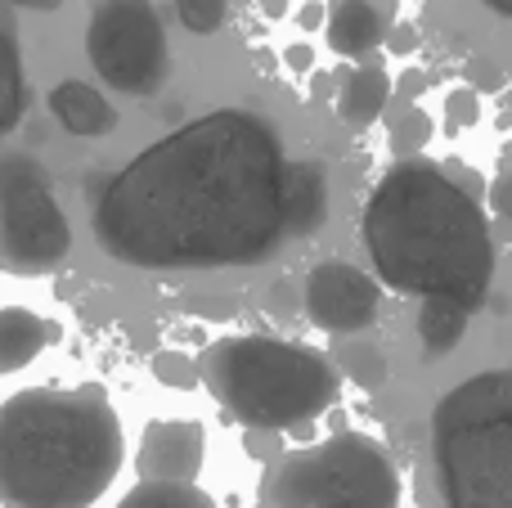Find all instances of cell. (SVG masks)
Instances as JSON below:
<instances>
[{
    "label": "cell",
    "mask_w": 512,
    "mask_h": 508,
    "mask_svg": "<svg viewBox=\"0 0 512 508\" xmlns=\"http://www.w3.org/2000/svg\"><path fill=\"white\" fill-rule=\"evenodd\" d=\"M283 176L279 131L248 108H216L153 140L108 180L95 239L135 270L256 266L288 239Z\"/></svg>",
    "instance_id": "1"
},
{
    "label": "cell",
    "mask_w": 512,
    "mask_h": 508,
    "mask_svg": "<svg viewBox=\"0 0 512 508\" xmlns=\"http://www.w3.org/2000/svg\"><path fill=\"white\" fill-rule=\"evenodd\" d=\"M378 284L418 302L441 297L472 315L486 306L495 279V234L481 194L427 158H400L378 180L360 221Z\"/></svg>",
    "instance_id": "2"
},
{
    "label": "cell",
    "mask_w": 512,
    "mask_h": 508,
    "mask_svg": "<svg viewBox=\"0 0 512 508\" xmlns=\"http://www.w3.org/2000/svg\"><path fill=\"white\" fill-rule=\"evenodd\" d=\"M122 419L99 383L27 387L0 405V504L90 508L122 473Z\"/></svg>",
    "instance_id": "3"
},
{
    "label": "cell",
    "mask_w": 512,
    "mask_h": 508,
    "mask_svg": "<svg viewBox=\"0 0 512 508\" xmlns=\"http://www.w3.org/2000/svg\"><path fill=\"white\" fill-rule=\"evenodd\" d=\"M198 378L225 414L256 432L315 423L342 396V369L333 365V356L261 333L212 342L198 356Z\"/></svg>",
    "instance_id": "4"
},
{
    "label": "cell",
    "mask_w": 512,
    "mask_h": 508,
    "mask_svg": "<svg viewBox=\"0 0 512 508\" xmlns=\"http://www.w3.org/2000/svg\"><path fill=\"white\" fill-rule=\"evenodd\" d=\"M436 468L450 508H512V374L459 383L432 419Z\"/></svg>",
    "instance_id": "5"
},
{
    "label": "cell",
    "mask_w": 512,
    "mask_h": 508,
    "mask_svg": "<svg viewBox=\"0 0 512 508\" xmlns=\"http://www.w3.org/2000/svg\"><path fill=\"white\" fill-rule=\"evenodd\" d=\"M256 508H400V473L373 437L337 432L274 459Z\"/></svg>",
    "instance_id": "6"
},
{
    "label": "cell",
    "mask_w": 512,
    "mask_h": 508,
    "mask_svg": "<svg viewBox=\"0 0 512 508\" xmlns=\"http://www.w3.org/2000/svg\"><path fill=\"white\" fill-rule=\"evenodd\" d=\"M72 248V230L54 198V176L32 153L0 158V270L50 275Z\"/></svg>",
    "instance_id": "7"
},
{
    "label": "cell",
    "mask_w": 512,
    "mask_h": 508,
    "mask_svg": "<svg viewBox=\"0 0 512 508\" xmlns=\"http://www.w3.org/2000/svg\"><path fill=\"white\" fill-rule=\"evenodd\" d=\"M86 54L95 72L122 95H153L167 81V27L149 0H99L86 23Z\"/></svg>",
    "instance_id": "8"
},
{
    "label": "cell",
    "mask_w": 512,
    "mask_h": 508,
    "mask_svg": "<svg viewBox=\"0 0 512 508\" xmlns=\"http://www.w3.org/2000/svg\"><path fill=\"white\" fill-rule=\"evenodd\" d=\"M382 311V284L351 261H324L306 279V315L324 333H364Z\"/></svg>",
    "instance_id": "9"
},
{
    "label": "cell",
    "mask_w": 512,
    "mask_h": 508,
    "mask_svg": "<svg viewBox=\"0 0 512 508\" xmlns=\"http://www.w3.org/2000/svg\"><path fill=\"white\" fill-rule=\"evenodd\" d=\"M207 459V428L198 419H158L144 428L135 473L158 482H194Z\"/></svg>",
    "instance_id": "10"
},
{
    "label": "cell",
    "mask_w": 512,
    "mask_h": 508,
    "mask_svg": "<svg viewBox=\"0 0 512 508\" xmlns=\"http://www.w3.org/2000/svg\"><path fill=\"white\" fill-rule=\"evenodd\" d=\"M391 95H396V81H391V72L382 68L378 59H369L364 54L355 68H342V81H337V117H342L346 126H355V131H364V126H373L382 113H387Z\"/></svg>",
    "instance_id": "11"
},
{
    "label": "cell",
    "mask_w": 512,
    "mask_h": 508,
    "mask_svg": "<svg viewBox=\"0 0 512 508\" xmlns=\"http://www.w3.org/2000/svg\"><path fill=\"white\" fill-rule=\"evenodd\" d=\"M50 113L63 131L81 135V140H95V135L117 131V113L95 86L86 81H59L50 90Z\"/></svg>",
    "instance_id": "12"
},
{
    "label": "cell",
    "mask_w": 512,
    "mask_h": 508,
    "mask_svg": "<svg viewBox=\"0 0 512 508\" xmlns=\"http://www.w3.org/2000/svg\"><path fill=\"white\" fill-rule=\"evenodd\" d=\"M59 338V324L27 306H0V374H18Z\"/></svg>",
    "instance_id": "13"
},
{
    "label": "cell",
    "mask_w": 512,
    "mask_h": 508,
    "mask_svg": "<svg viewBox=\"0 0 512 508\" xmlns=\"http://www.w3.org/2000/svg\"><path fill=\"white\" fill-rule=\"evenodd\" d=\"M324 36L333 54L342 59H364L382 45V14L373 0H337L324 14Z\"/></svg>",
    "instance_id": "14"
},
{
    "label": "cell",
    "mask_w": 512,
    "mask_h": 508,
    "mask_svg": "<svg viewBox=\"0 0 512 508\" xmlns=\"http://www.w3.org/2000/svg\"><path fill=\"white\" fill-rule=\"evenodd\" d=\"M328 216V180L319 162H288V176H283V221L288 234H310L319 230Z\"/></svg>",
    "instance_id": "15"
},
{
    "label": "cell",
    "mask_w": 512,
    "mask_h": 508,
    "mask_svg": "<svg viewBox=\"0 0 512 508\" xmlns=\"http://www.w3.org/2000/svg\"><path fill=\"white\" fill-rule=\"evenodd\" d=\"M23 117V54H18V27L9 5H0V140Z\"/></svg>",
    "instance_id": "16"
},
{
    "label": "cell",
    "mask_w": 512,
    "mask_h": 508,
    "mask_svg": "<svg viewBox=\"0 0 512 508\" xmlns=\"http://www.w3.org/2000/svg\"><path fill=\"white\" fill-rule=\"evenodd\" d=\"M472 311L459 302H441V297H427L423 315H418V338H423L427 356H445V351L459 347L463 329H468Z\"/></svg>",
    "instance_id": "17"
},
{
    "label": "cell",
    "mask_w": 512,
    "mask_h": 508,
    "mask_svg": "<svg viewBox=\"0 0 512 508\" xmlns=\"http://www.w3.org/2000/svg\"><path fill=\"white\" fill-rule=\"evenodd\" d=\"M117 508H216V500L194 482H158V477H140L135 491Z\"/></svg>",
    "instance_id": "18"
},
{
    "label": "cell",
    "mask_w": 512,
    "mask_h": 508,
    "mask_svg": "<svg viewBox=\"0 0 512 508\" xmlns=\"http://www.w3.org/2000/svg\"><path fill=\"white\" fill-rule=\"evenodd\" d=\"M333 365H342L346 374L364 387V392H378V387L387 383V360H382V351L373 347V342H351V347H346Z\"/></svg>",
    "instance_id": "19"
},
{
    "label": "cell",
    "mask_w": 512,
    "mask_h": 508,
    "mask_svg": "<svg viewBox=\"0 0 512 508\" xmlns=\"http://www.w3.org/2000/svg\"><path fill=\"white\" fill-rule=\"evenodd\" d=\"M427 140H432V117L414 104H400L396 122H391V149L400 153V158H414L418 149H427Z\"/></svg>",
    "instance_id": "20"
},
{
    "label": "cell",
    "mask_w": 512,
    "mask_h": 508,
    "mask_svg": "<svg viewBox=\"0 0 512 508\" xmlns=\"http://www.w3.org/2000/svg\"><path fill=\"white\" fill-rule=\"evenodd\" d=\"M176 18L194 36H212L230 23V0H176Z\"/></svg>",
    "instance_id": "21"
},
{
    "label": "cell",
    "mask_w": 512,
    "mask_h": 508,
    "mask_svg": "<svg viewBox=\"0 0 512 508\" xmlns=\"http://www.w3.org/2000/svg\"><path fill=\"white\" fill-rule=\"evenodd\" d=\"M149 369L162 387H171V392H194V387L203 383V378H198V360H189L185 351H158Z\"/></svg>",
    "instance_id": "22"
},
{
    "label": "cell",
    "mask_w": 512,
    "mask_h": 508,
    "mask_svg": "<svg viewBox=\"0 0 512 508\" xmlns=\"http://www.w3.org/2000/svg\"><path fill=\"white\" fill-rule=\"evenodd\" d=\"M450 126H472L481 117V99H477V90H454L450 95Z\"/></svg>",
    "instance_id": "23"
},
{
    "label": "cell",
    "mask_w": 512,
    "mask_h": 508,
    "mask_svg": "<svg viewBox=\"0 0 512 508\" xmlns=\"http://www.w3.org/2000/svg\"><path fill=\"white\" fill-rule=\"evenodd\" d=\"M337 81H342V68L337 72H310V104H328L337 95Z\"/></svg>",
    "instance_id": "24"
},
{
    "label": "cell",
    "mask_w": 512,
    "mask_h": 508,
    "mask_svg": "<svg viewBox=\"0 0 512 508\" xmlns=\"http://www.w3.org/2000/svg\"><path fill=\"white\" fill-rule=\"evenodd\" d=\"M391 54H409V50H418V27L414 23H396L391 27Z\"/></svg>",
    "instance_id": "25"
},
{
    "label": "cell",
    "mask_w": 512,
    "mask_h": 508,
    "mask_svg": "<svg viewBox=\"0 0 512 508\" xmlns=\"http://www.w3.org/2000/svg\"><path fill=\"white\" fill-rule=\"evenodd\" d=\"M283 63H288L292 72H310V68H315V50H310L306 41H297V45H288V54H283Z\"/></svg>",
    "instance_id": "26"
},
{
    "label": "cell",
    "mask_w": 512,
    "mask_h": 508,
    "mask_svg": "<svg viewBox=\"0 0 512 508\" xmlns=\"http://www.w3.org/2000/svg\"><path fill=\"white\" fill-rule=\"evenodd\" d=\"M409 81H400V104H414L418 95H423V86H427V72H405Z\"/></svg>",
    "instance_id": "27"
},
{
    "label": "cell",
    "mask_w": 512,
    "mask_h": 508,
    "mask_svg": "<svg viewBox=\"0 0 512 508\" xmlns=\"http://www.w3.org/2000/svg\"><path fill=\"white\" fill-rule=\"evenodd\" d=\"M297 23L306 27V32H315V27H324V5H319V0H310V5H301Z\"/></svg>",
    "instance_id": "28"
},
{
    "label": "cell",
    "mask_w": 512,
    "mask_h": 508,
    "mask_svg": "<svg viewBox=\"0 0 512 508\" xmlns=\"http://www.w3.org/2000/svg\"><path fill=\"white\" fill-rule=\"evenodd\" d=\"M248 450H252V455H265V459H270V455H274V437H270V432H256V428H252Z\"/></svg>",
    "instance_id": "29"
},
{
    "label": "cell",
    "mask_w": 512,
    "mask_h": 508,
    "mask_svg": "<svg viewBox=\"0 0 512 508\" xmlns=\"http://www.w3.org/2000/svg\"><path fill=\"white\" fill-rule=\"evenodd\" d=\"M0 5H27V9H59L63 0H0Z\"/></svg>",
    "instance_id": "30"
},
{
    "label": "cell",
    "mask_w": 512,
    "mask_h": 508,
    "mask_svg": "<svg viewBox=\"0 0 512 508\" xmlns=\"http://www.w3.org/2000/svg\"><path fill=\"white\" fill-rule=\"evenodd\" d=\"M261 9H265V18H283L288 14V0H261Z\"/></svg>",
    "instance_id": "31"
},
{
    "label": "cell",
    "mask_w": 512,
    "mask_h": 508,
    "mask_svg": "<svg viewBox=\"0 0 512 508\" xmlns=\"http://www.w3.org/2000/svg\"><path fill=\"white\" fill-rule=\"evenodd\" d=\"M486 5H490V9H495V14H504V18L512 14V0H486Z\"/></svg>",
    "instance_id": "32"
}]
</instances>
